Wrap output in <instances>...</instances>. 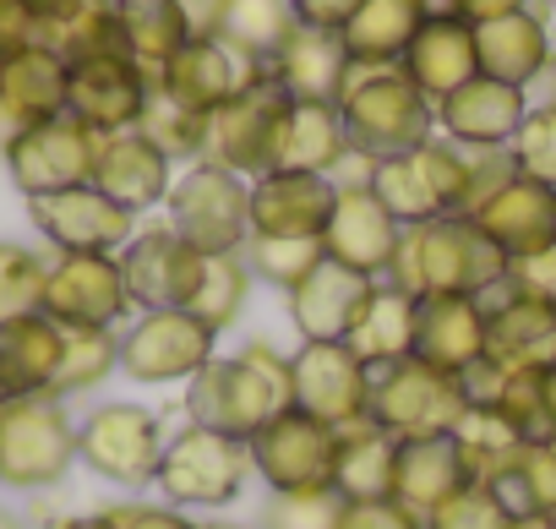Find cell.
I'll return each instance as SVG.
<instances>
[{
    "label": "cell",
    "instance_id": "obj_1",
    "mask_svg": "<svg viewBox=\"0 0 556 529\" xmlns=\"http://www.w3.org/2000/svg\"><path fill=\"white\" fill-rule=\"evenodd\" d=\"M388 279L409 290L415 301L426 295H485L507 279V256L480 235L475 218H431V224H404L399 256Z\"/></svg>",
    "mask_w": 556,
    "mask_h": 529
},
{
    "label": "cell",
    "instance_id": "obj_2",
    "mask_svg": "<svg viewBox=\"0 0 556 529\" xmlns=\"http://www.w3.org/2000/svg\"><path fill=\"white\" fill-rule=\"evenodd\" d=\"M339 115H344L350 148L366 159L420 148L431 142V126H437V104L404 77V66H350Z\"/></svg>",
    "mask_w": 556,
    "mask_h": 529
},
{
    "label": "cell",
    "instance_id": "obj_3",
    "mask_svg": "<svg viewBox=\"0 0 556 529\" xmlns=\"http://www.w3.org/2000/svg\"><path fill=\"white\" fill-rule=\"evenodd\" d=\"M377 202L399 218V224H431V218H453L469 202V153L453 142H420L404 153H388L371 164Z\"/></svg>",
    "mask_w": 556,
    "mask_h": 529
},
{
    "label": "cell",
    "instance_id": "obj_4",
    "mask_svg": "<svg viewBox=\"0 0 556 529\" xmlns=\"http://www.w3.org/2000/svg\"><path fill=\"white\" fill-rule=\"evenodd\" d=\"M77 464V420L66 399H7L0 404V486L50 491Z\"/></svg>",
    "mask_w": 556,
    "mask_h": 529
},
{
    "label": "cell",
    "instance_id": "obj_5",
    "mask_svg": "<svg viewBox=\"0 0 556 529\" xmlns=\"http://www.w3.org/2000/svg\"><path fill=\"white\" fill-rule=\"evenodd\" d=\"M469 410L464 399V382L426 366V361H399V366H382L371 371V399H366V420L382 426L388 437L399 442H415V437H447L458 426V415Z\"/></svg>",
    "mask_w": 556,
    "mask_h": 529
},
{
    "label": "cell",
    "instance_id": "obj_6",
    "mask_svg": "<svg viewBox=\"0 0 556 529\" xmlns=\"http://www.w3.org/2000/svg\"><path fill=\"white\" fill-rule=\"evenodd\" d=\"M169 229L180 240H191L202 256H218V251H245L251 240V180L218 169V164H191L169 197Z\"/></svg>",
    "mask_w": 556,
    "mask_h": 529
},
{
    "label": "cell",
    "instance_id": "obj_7",
    "mask_svg": "<svg viewBox=\"0 0 556 529\" xmlns=\"http://www.w3.org/2000/svg\"><path fill=\"white\" fill-rule=\"evenodd\" d=\"M251 475V448L202 426H186L164 442L153 486L164 491L169 507H229L245 491Z\"/></svg>",
    "mask_w": 556,
    "mask_h": 529
},
{
    "label": "cell",
    "instance_id": "obj_8",
    "mask_svg": "<svg viewBox=\"0 0 556 529\" xmlns=\"http://www.w3.org/2000/svg\"><path fill=\"white\" fill-rule=\"evenodd\" d=\"M164 420L148 410V404H99L83 426H77V458L110 480V486H153L159 475V458H164Z\"/></svg>",
    "mask_w": 556,
    "mask_h": 529
},
{
    "label": "cell",
    "instance_id": "obj_9",
    "mask_svg": "<svg viewBox=\"0 0 556 529\" xmlns=\"http://www.w3.org/2000/svg\"><path fill=\"white\" fill-rule=\"evenodd\" d=\"M278 410H290V393L267 382L256 366H245L240 355L235 361H207L191 382H186V415L191 426L202 431H218V437H235V442H251Z\"/></svg>",
    "mask_w": 556,
    "mask_h": 529
},
{
    "label": "cell",
    "instance_id": "obj_10",
    "mask_svg": "<svg viewBox=\"0 0 556 529\" xmlns=\"http://www.w3.org/2000/svg\"><path fill=\"white\" fill-rule=\"evenodd\" d=\"M39 312L55 328H121L137 306L121 274V256L110 251H61L45 274Z\"/></svg>",
    "mask_w": 556,
    "mask_h": 529
},
{
    "label": "cell",
    "instance_id": "obj_11",
    "mask_svg": "<svg viewBox=\"0 0 556 529\" xmlns=\"http://www.w3.org/2000/svg\"><path fill=\"white\" fill-rule=\"evenodd\" d=\"M285 88L267 77V66H256L240 93H229L213 115H207V142H202V164H218L229 175H267V153H273V126L285 110Z\"/></svg>",
    "mask_w": 556,
    "mask_h": 529
},
{
    "label": "cell",
    "instance_id": "obj_12",
    "mask_svg": "<svg viewBox=\"0 0 556 529\" xmlns=\"http://www.w3.org/2000/svg\"><path fill=\"white\" fill-rule=\"evenodd\" d=\"M93 153H99V131H88L77 115H55V121H34L23 126L0 159L12 169V186L34 202V197H55L72 186L93 180Z\"/></svg>",
    "mask_w": 556,
    "mask_h": 529
},
{
    "label": "cell",
    "instance_id": "obj_13",
    "mask_svg": "<svg viewBox=\"0 0 556 529\" xmlns=\"http://www.w3.org/2000/svg\"><path fill=\"white\" fill-rule=\"evenodd\" d=\"M213 344L218 333L191 317L186 306L175 312H137V323L121 333V371L131 382H191L207 361H213Z\"/></svg>",
    "mask_w": 556,
    "mask_h": 529
},
{
    "label": "cell",
    "instance_id": "obj_14",
    "mask_svg": "<svg viewBox=\"0 0 556 529\" xmlns=\"http://www.w3.org/2000/svg\"><path fill=\"white\" fill-rule=\"evenodd\" d=\"M251 469L273 486V491H317L333 486V464H339V431L301 415L295 404L278 410L251 442Z\"/></svg>",
    "mask_w": 556,
    "mask_h": 529
},
{
    "label": "cell",
    "instance_id": "obj_15",
    "mask_svg": "<svg viewBox=\"0 0 556 529\" xmlns=\"http://www.w3.org/2000/svg\"><path fill=\"white\" fill-rule=\"evenodd\" d=\"M366 399H371V371L366 361L333 339V344H301L290 355V404L333 431L366 420Z\"/></svg>",
    "mask_w": 556,
    "mask_h": 529
},
{
    "label": "cell",
    "instance_id": "obj_16",
    "mask_svg": "<svg viewBox=\"0 0 556 529\" xmlns=\"http://www.w3.org/2000/svg\"><path fill=\"white\" fill-rule=\"evenodd\" d=\"M34 229L55 245V251H126V240L137 235V213L121 207L115 197H104L93 180L55 191V197H34L28 202Z\"/></svg>",
    "mask_w": 556,
    "mask_h": 529
},
{
    "label": "cell",
    "instance_id": "obj_17",
    "mask_svg": "<svg viewBox=\"0 0 556 529\" xmlns=\"http://www.w3.org/2000/svg\"><path fill=\"white\" fill-rule=\"evenodd\" d=\"M115 256H121V274H126L137 312H175L191 301V290L202 279V251L191 240H180L169 224L131 235L126 251H115Z\"/></svg>",
    "mask_w": 556,
    "mask_h": 529
},
{
    "label": "cell",
    "instance_id": "obj_18",
    "mask_svg": "<svg viewBox=\"0 0 556 529\" xmlns=\"http://www.w3.org/2000/svg\"><path fill=\"white\" fill-rule=\"evenodd\" d=\"M485 306V361L502 371H551L556 366V306L518 295L507 279L480 295Z\"/></svg>",
    "mask_w": 556,
    "mask_h": 529
},
{
    "label": "cell",
    "instance_id": "obj_19",
    "mask_svg": "<svg viewBox=\"0 0 556 529\" xmlns=\"http://www.w3.org/2000/svg\"><path fill=\"white\" fill-rule=\"evenodd\" d=\"M399 235H404V224L377 202L371 186H339L328 229H323V251L366 279H388L393 256H399Z\"/></svg>",
    "mask_w": 556,
    "mask_h": 529
},
{
    "label": "cell",
    "instance_id": "obj_20",
    "mask_svg": "<svg viewBox=\"0 0 556 529\" xmlns=\"http://www.w3.org/2000/svg\"><path fill=\"white\" fill-rule=\"evenodd\" d=\"M148 72L131 55H93L72 66L66 83V115H77L88 131L110 137V131H131L142 121L148 104Z\"/></svg>",
    "mask_w": 556,
    "mask_h": 529
},
{
    "label": "cell",
    "instance_id": "obj_21",
    "mask_svg": "<svg viewBox=\"0 0 556 529\" xmlns=\"http://www.w3.org/2000/svg\"><path fill=\"white\" fill-rule=\"evenodd\" d=\"M523 115H529L523 88H507V83H496V77H469L458 93H447V99L437 104V126H442L447 142L464 148V153L513 148Z\"/></svg>",
    "mask_w": 556,
    "mask_h": 529
},
{
    "label": "cell",
    "instance_id": "obj_22",
    "mask_svg": "<svg viewBox=\"0 0 556 529\" xmlns=\"http://www.w3.org/2000/svg\"><path fill=\"white\" fill-rule=\"evenodd\" d=\"M333 175H290L267 169L251 180V235H285V240H323L333 213Z\"/></svg>",
    "mask_w": 556,
    "mask_h": 529
},
{
    "label": "cell",
    "instance_id": "obj_23",
    "mask_svg": "<svg viewBox=\"0 0 556 529\" xmlns=\"http://www.w3.org/2000/svg\"><path fill=\"white\" fill-rule=\"evenodd\" d=\"M469 218H475L480 235L513 262V256L540 251V245L556 240V186H540V180H529V175L513 169Z\"/></svg>",
    "mask_w": 556,
    "mask_h": 529
},
{
    "label": "cell",
    "instance_id": "obj_24",
    "mask_svg": "<svg viewBox=\"0 0 556 529\" xmlns=\"http://www.w3.org/2000/svg\"><path fill=\"white\" fill-rule=\"evenodd\" d=\"M371 285H377V279H366V274L344 268V262L323 256L317 268L295 285V290H285V301H290V317H295L301 339H306V344L350 339V328H355V317H361V306H366Z\"/></svg>",
    "mask_w": 556,
    "mask_h": 529
},
{
    "label": "cell",
    "instance_id": "obj_25",
    "mask_svg": "<svg viewBox=\"0 0 556 529\" xmlns=\"http://www.w3.org/2000/svg\"><path fill=\"white\" fill-rule=\"evenodd\" d=\"M415 361L464 377L485 361V306L480 295H426L415 301Z\"/></svg>",
    "mask_w": 556,
    "mask_h": 529
},
{
    "label": "cell",
    "instance_id": "obj_26",
    "mask_svg": "<svg viewBox=\"0 0 556 529\" xmlns=\"http://www.w3.org/2000/svg\"><path fill=\"white\" fill-rule=\"evenodd\" d=\"M344 159H350V131H344L339 104H306V99H290L285 110H278L267 169H290V175H333Z\"/></svg>",
    "mask_w": 556,
    "mask_h": 529
},
{
    "label": "cell",
    "instance_id": "obj_27",
    "mask_svg": "<svg viewBox=\"0 0 556 529\" xmlns=\"http://www.w3.org/2000/svg\"><path fill=\"white\" fill-rule=\"evenodd\" d=\"M350 50L339 34H323V28H306L295 23L285 34V45L273 50L267 61V77L285 88V99H306V104H339L344 93V77H350Z\"/></svg>",
    "mask_w": 556,
    "mask_h": 529
},
{
    "label": "cell",
    "instance_id": "obj_28",
    "mask_svg": "<svg viewBox=\"0 0 556 529\" xmlns=\"http://www.w3.org/2000/svg\"><path fill=\"white\" fill-rule=\"evenodd\" d=\"M93 186L104 197H115L121 207L131 213H148L169 197L175 186V164L131 126V131H110L99 137V153H93Z\"/></svg>",
    "mask_w": 556,
    "mask_h": 529
},
{
    "label": "cell",
    "instance_id": "obj_29",
    "mask_svg": "<svg viewBox=\"0 0 556 529\" xmlns=\"http://www.w3.org/2000/svg\"><path fill=\"white\" fill-rule=\"evenodd\" d=\"M551 34H545V17L534 7L523 12H507V17H491V23H475V61H480V77H496L507 88H529L545 77L551 66Z\"/></svg>",
    "mask_w": 556,
    "mask_h": 529
},
{
    "label": "cell",
    "instance_id": "obj_30",
    "mask_svg": "<svg viewBox=\"0 0 556 529\" xmlns=\"http://www.w3.org/2000/svg\"><path fill=\"white\" fill-rule=\"evenodd\" d=\"M399 66H404V77H409L431 104H442V99L458 93L469 77H480L475 23H464V17H426Z\"/></svg>",
    "mask_w": 556,
    "mask_h": 529
},
{
    "label": "cell",
    "instance_id": "obj_31",
    "mask_svg": "<svg viewBox=\"0 0 556 529\" xmlns=\"http://www.w3.org/2000/svg\"><path fill=\"white\" fill-rule=\"evenodd\" d=\"M34 45H45L66 66L93 61V55H126L121 0H50L34 23Z\"/></svg>",
    "mask_w": 556,
    "mask_h": 529
},
{
    "label": "cell",
    "instance_id": "obj_32",
    "mask_svg": "<svg viewBox=\"0 0 556 529\" xmlns=\"http://www.w3.org/2000/svg\"><path fill=\"white\" fill-rule=\"evenodd\" d=\"M251 72H256V66L240 61V55L213 34V39H186V45L175 50V61L153 77V88H164V93H175L180 104L213 115L229 93H240V83H245Z\"/></svg>",
    "mask_w": 556,
    "mask_h": 529
},
{
    "label": "cell",
    "instance_id": "obj_33",
    "mask_svg": "<svg viewBox=\"0 0 556 529\" xmlns=\"http://www.w3.org/2000/svg\"><path fill=\"white\" fill-rule=\"evenodd\" d=\"M61 371V328L45 312L0 323V404L7 399H45Z\"/></svg>",
    "mask_w": 556,
    "mask_h": 529
},
{
    "label": "cell",
    "instance_id": "obj_34",
    "mask_svg": "<svg viewBox=\"0 0 556 529\" xmlns=\"http://www.w3.org/2000/svg\"><path fill=\"white\" fill-rule=\"evenodd\" d=\"M66 83H72V66L61 55H50L45 45L0 55V104H7V115L17 126L66 115Z\"/></svg>",
    "mask_w": 556,
    "mask_h": 529
},
{
    "label": "cell",
    "instance_id": "obj_35",
    "mask_svg": "<svg viewBox=\"0 0 556 529\" xmlns=\"http://www.w3.org/2000/svg\"><path fill=\"white\" fill-rule=\"evenodd\" d=\"M344 344L366 361V371H382V366L409 361L415 355V295L399 290L393 279H377Z\"/></svg>",
    "mask_w": 556,
    "mask_h": 529
},
{
    "label": "cell",
    "instance_id": "obj_36",
    "mask_svg": "<svg viewBox=\"0 0 556 529\" xmlns=\"http://www.w3.org/2000/svg\"><path fill=\"white\" fill-rule=\"evenodd\" d=\"M464 486V464L453 437H415L399 442V475H393V496L426 524L453 491Z\"/></svg>",
    "mask_w": 556,
    "mask_h": 529
},
{
    "label": "cell",
    "instance_id": "obj_37",
    "mask_svg": "<svg viewBox=\"0 0 556 529\" xmlns=\"http://www.w3.org/2000/svg\"><path fill=\"white\" fill-rule=\"evenodd\" d=\"M399 475V437H388L371 420H355L339 431V464H333V491L344 502H377L393 496Z\"/></svg>",
    "mask_w": 556,
    "mask_h": 529
},
{
    "label": "cell",
    "instance_id": "obj_38",
    "mask_svg": "<svg viewBox=\"0 0 556 529\" xmlns=\"http://www.w3.org/2000/svg\"><path fill=\"white\" fill-rule=\"evenodd\" d=\"M447 437H453V448H458L464 480H475V486H496V480L518 464V453L529 448L523 431H518L496 404H469Z\"/></svg>",
    "mask_w": 556,
    "mask_h": 529
},
{
    "label": "cell",
    "instance_id": "obj_39",
    "mask_svg": "<svg viewBox=\"0 0 556 529\" xmlns=\"http://www.w3.org/2000/svg\"><path fill=\"white\" fill-rule=\"evenodd\" d=\"M426 12L415 0H361V12L339 28L355 66H399L409 39L420 34Z\"/></svg>",
    "mask_w": 556,
    "mask_h": 529
},
{
    "label": "cell",
    "instance_id": "obj_40",
    "mask_svg": "<svg viewBox=\"0 0 556 529\" xmlns=\"http://www.w3.org/2000/svg\"><path fill=\"white\" fill-rule=\"evenodd\" d=\"M121 39H126V55L153 83L175 61V50L191 39V28H186L175 0H121Z\"/></svg>",
    "mask_w": 556,
    "mask_h": 529
},
{
    "label": "cell",
    "instance_id": "obj_41",
    "mask_svg": "<svg viewBox=\"0 0 556 529\" xmlns=\"http://www.w3.org/2000/svg\"><path fill=\"white\" fill-rule=\"evenodd\" d=\"M290 28H295L290 0H229V7H224V23H218V39H224L240 61L267 66L273 50L285 45Z\"/></svg>",
    "mask_w": 556,
    "mask_h": 529
},
{
    "label": "cell",
    "instance_id": "obj_42",
    "mask_svg": "<svg viewBox=\"0 0 556 529\" xmlns=\"http://www.w3.org/2000/svg\"><path fill=\"white\" fill-rule=\"evenodd\" d=\"M121 371V333L115 328H61V371H55V399L88 393Z\"/></svg>",
    "mask_w": 556,
    "mask_h": 529
},
{
    "label": "cell",
    "instance_id": "obj_43",
    "mask_svg": "<svg viewBox=\"0 0 556 529\" xmlns=\"http://www.w3.org/2000/svg\"><path fill=\"white\" fill-rule=\"evenodd\" d=\"M137 131H142L169 164H180V159L197 164V159H202V142H207V115L191 110V104H180V99L164 93V88H148V104H142Z\"/></svg>",
    "mask_w": 556,
    "mask_h": 529
},
{
    "label": "cell",
    "instance_id": "obj_44",
    "mask_svg": "<svg viewBox=\"0 0 556 529\" xmlns=\"http://www.w3.org/2000/svg\"><path fill=\"white\" fill-rule=\"evenodd\" d=\"M245 290H251V268H245V256L240 251H218V256H202V279L186 301L191 317H202L213 333H224L240 306H245Z\"/></svg>",
    "mask_w": 556,
    "mask_h": 529
},
{
    "label": "cell",
    "instance_id": "obj_45",
    "mask_svg": "<svg viewBox=\"0 0 556 529\" xmlns=\"http://www.w3.org/2000/svg\"><path fill=\"white\" fill-rule=\"evenodd\" d=\"M496 496L513 518H556V442H529L496 480Z\"/></svg>",
    "mask_w": 556,
    "mask_h": 529
},
{
    "label": "cell",
    "instance_id": "obj_46",
    "mask_svg": "<svg viewBox=\"0 0 556 529\" xmlns=\"http://www.w3.org/2000/svg\"><path fill=\"white\" fill-rule=\"evenodd\" d=\"M245 268H251V279H267V285H278V290H295L317 262L328 256L323 251V240H285V235H251L245 240Z\"/></svg>",
    "mask_w": 556,
    "mask_h": 529
},
{
    "label": "cell",
    "instance_id": "obj_47",
    "mask_svg": "<svg viewBox=\"0 0 556 529\" xmlns=\"http://www.w3.org/2000/svg\"><path fill=\"white\" fill-rule=\"evenodd\" d=\"M45 274H50V262L17 240H0V323H12V317H28L39 312L45 301Z\"/></svg>",
    "mask_w": 556,
    "mask_h": 529
},
{
    "label": "cell",
    "instance_id": "obj_48",
    "mask_svg": "<svg viewBox=\"0 0 556 529\" xmlns=\"http://www.w3.org/2000/svg\"><path fill=\"white\" fill-rule=\"evenodd\" d=\"M344 496L333 486L317 491H273L262 507V529H339Z\"/></svg>",
    "mask_w": 556,
    "mask_h": 529
},
{
    "label": "cell",
    "instance_id": "obj_49",
    "mask_svg": "<svg viewBox=\"0 0 556 529\" xmlns=\"http://www.w3.org/2000/svg\"><path fill=\"white\" fill-rule=\"evenodd\" d=\"M518 518L507 513V502L496 496V486H475V480H464L431 518H426V529H513Z\"/></svg>",
    "mask_w": 556,
    "mask_h": 529
},
{
    "label": "cell",
    "instance_id": "obj_50",
    "mask_svg": "<svg viewBox=\"0 0 556 529\" xmlns=\"http://www.w3.org/2000/svg\"><path fill=\"white\" fill-rule=\"evenodd\" d=\"M507 153H513L518 175H529L540 186H556V104L551 99L523 115V126H518V137H513Z\"/></svg>",
    "mask_w": 556,
    "mask_h": 529
},
{
    "label": "cell",
    "instance_id": "obj_51",
    "mask_svg": "<svg viewBox=\"0 0 556 529\" xmlns=\"http://www.w3.org/2000/svg\"><path fill=\"white\" fill-rule=\"evenodd\" d=\"M507 285H513L518 295H529V301L556 306V240L540 245V251L513 256V262H507Z\"/></svg>",
    "mask_w": 556,
    "mask_h": 529
},
{
    "label": "cell",
    "instance_id": "obj_52",
    "mask_svg": "<svg viewBox=\"0 0 556 529\" xmlns=\"http://www.w3.org/2000/svg\"><path fill=\"white\" fill-rule=\"evenodd\" d=\"M99 518L104 529H202L169 502H115V507H99Z\"/></svg>",
    "mask_w": 556,
    "mask_h": 529
},
{
    "label": "cell",
    "instance_id": "obj_53",
    "mask_svg": "<svg viewBox=\"0 0 556 529\" xmlns=\"http://www.w3.org/2000/svg\"><path fill=\"white\" fill-rule=\"evenodd\" d=\"M339 529H426L399 496H377V502H344Z\"/></svg>",
    "mask_w": 556,
    "mask_h": 529
},
{
    "label": "cell",
    "instance_id": "obj_54",
    "mask_svg": "<svg viewBox=\"0 0 556 529\" xmlns=\"http://www.w3.org/2000/svg\"><path fill=\"white\" fill-rule=\"evenodd\" d=\"M34 23L39 12L28 7V0H0V55H17L34 45Z\"/></svg>",
    "mask_w": 556,
    "mask_h": 529
},
{
    "label": "cell",
    "instance_id": "obj_55",
    "mask_svg": "<svg viewBox=\"0 0 556 529\" xmlns=\"http://www.w3.org/2000/svg\"><path fill=\"white\" fill-rule=\"evenodd\" d=\"M290 12H295V23H306V28L339 34V28L361 12V0H290Z\"/></svg>",
    "mask_w": 556,
    "mask_h": 529
},
{
    "label": "cell",
    "instance_id": "obj_56",
    "mask_svg": "<svg viewBox=\"0 0 556 529\" xmlns=\"http://www.w3.org/2000/svg\"><path fill=\"white\" fill-rule=\"evenodd\" d=\"M175 7H180L191 39H213L218 23H224V7H229V0H175Z\"/></svg>",
    "mask_w": 556,
    "mask_h": 529
},
{
    "label": "cell",
    "instance_id": "obj_57",
    "mask_svg": "<svg viewBox=\"0 0 556 529\" xmlns=\"http://www.w3.org/2000/svg\"><path fill=\"white\" fill-rule=\"evenodd\" d=\"M529 0H453V12L464 23H491V17H507V12H523Z\"/></svg>",
    "mask_w": 556,
    "mask_h": 529
},
{
    "label": "cell",
    "instance_id": "obj_58",
    "mask_svg": "<svg viewBox=\"0 0 556 529\" xmlns=\"http://www.w3.org/2000/svg\"><path fill=\"white\" fill-rule=\"evenodd\" d=\"M415 7H420L426 17H458V12H453V0H415Z\"/></svg>",
    "mask_w": 556,
    "mask_h": 529
},
{
    "label": "cell",
    "instance_id": "obj_59",
    "mask_svg": "<svg viewBox=\"0 0 556 529\" xmlns=\"http://www.w3.org/2000/svg\"><path fill=\"white\" fill-rule=\"evenodd\" d=\"M17 131H23V126H17V121H12V115H7V104H0V148H7V142H12V137H17Z\"/></svg>",
    "mask_w": 556,
    "mask_h": 529
},
{
    "label": "cell",
    "instance_id": "obj_60",
    "mask_svg": "<svg viewBox=\"0 0 556 529\" xmlns=\"http://www.w3.org/2000/svg\"><path fill=\"white\" fill-rule=\"evenodd\" d=\"M513 529H556V518H518Z\"/></svg>",
    "mask_w": 556,
    "mask_h": 529
},
{
    "label": "cell",
    "instance_id": "obj_61",
    "mask_svg": "<svg viewBox=\"0 0 556 529\" xmlns=\"http://www.w3.org/2000/svg\"><path fill=\"white\" fill-rule=\"evenodd\" d=\"M0 529H28V524H23L17 513H7V507H0Z\"/></svg>",
    "mask_w": 556,
    "mask_h": 529
},
{
    "label": "cell",
    "instance_id": "obj_62",
    "mask_svg": "<svg viewBox=\"0 0 556 529\" xmlns=\"http://www.w3.org/2000/svg\"><path fill=\"white\" fill-rule=\"evenodd\" d=\"M545 83H551V104H556V55H551V66H545Z\"/></svg>",
    "mask_w": 556,
    "mask_h": 529
},
{
    "label": "cell",
    "instance_id": "obj_63",
    "mask_svg": "<svg viewBox=\"0 0 556 529\" xmlns=\"http://www.w3.org/2000/svg\"><path fill=\"white\" fill-rule=\"evenodd\" d=\"M202 529H240V524H224V518H213V524H202Z\"/></svg>",
    "mask_w": 556,
    "mask_h": 529
},
{
    "label": "cell",
    "instance_id": "obj_64",
    "mask_svg": "<svg viewBox=\"0 0 556 529\" xmlns=\"http://www.w3.org/2000/svg\"><path fill=\"white\" fill-rule=\"evenodd\" d=\"M28 7H34V12H45V7H50V0H28Z\"/></svg>",
    "mask_w": 556,
    "mask_h": 529
}]
</instances>
